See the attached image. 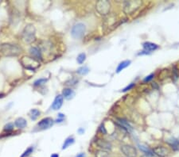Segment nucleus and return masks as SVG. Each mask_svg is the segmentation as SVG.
I'll use <instances>...</instances> for the list:
<instances>
[{"label": "nucleus", "instance_id": "obj_28", "mask_svg": "<svg viewBox=\"0 0 179 157\" xmlns=\"http://www.w3.org/2000/svg\"><path fill=\"white\" fill-rule=\"evenodd\" d=\"M135 83H130L129 85L127 86L125 88H123V90H122V92L128 91H130V90H131L133 87H135Z\"/></svg>", "mask_w": 179, "mask_h": 157}, {"label": "nucleus", "instance_id": "obj_10", "mask_svg": "<svg viewBox=\"0 0 179 157\" xmlns=\"http://www.w3.org/2000/svg\"><path fill=\"white\" fill-rule=\"evenodd\" d=\"M64 98L61 95H56V98H54L53 104H52V109L53 110H58L63 105Z\"/></svg>", "mask_w": 179, "mask_h": 157}, {"label": "nucleus", "instance_id": "obj_19", "mask_svg": "<svg viewBox=\"0 0 179 157\" xmlns=\"http://www.w3.org/2000/svg\"><path fill=\"white\" fill-rule=\"evenodd\" d=\"M30 118L33 120V121H35L37 119V118L39 117L40 114H41V112L38 110H37V109H32L30 111Z\"/></svg>", "mask_w": 179, "mask_h": 157}, {"label": "nucleus", "instance_id": "obj_17", "mask_svg": "<svg viewBox=\"0 0 179 157\" xmlns=\"http://www.w3.org/2000/svg\"><path fill=\"white\" fill-rule=\"evenodd\" d=\"M131 64V61L127 60H124V61H122V62L119 64L117 68H116V73H119L120 72H122L123 69H125L126 68H127L128 66Z\"/></svg>", "mask_w": 179, "mask_h": 157}, {"label": "nucleus", "instance_id": "obj_29", "mask_svg": "<svg viewBox=\"0 0 179 157\" xmlns=\"http://www.w3.org/2000/svg\"><path fill=\"white\" fill-rule=\"evenodd\" d=\"M154 74H150V75H149L148 76H146V78L143 79V82H145V83L150 82V80H152L153 78H154Z\"/></svg>", "mask_w": 179, "mask_h": 157}, {"label": "nucleus", "instance_id": "obj_18", "mask_svg": "<svg viewBox=\"0 0 179 157\" xmlns=\"http://www.w3.org/2000/svg\"><path fill=\"white\" fill-rule=\"evenodd\" d=\"M74 142H75V139H74V137H69L65 139V141L64 142L63 145H62V149H63V150L66 149L67 148H69V146H71L72 144H74Z\"/></svg>", "mask_w": 179, "mask_h": 157}, {"label": "nucleus", "instance_id": "obj_15", "mask_svg": "<svg viewBox=\"0 0 179 157\" xmlns=\"http://www.w3.org/2000/svg\"><path fill=\"white\" fill-rule=\"evenodd\" d=\"M118 123L120 125V126L123 128V129L128 131V132L132 131V127H131V125L128 123V121H127L126 120L122 119V118H118Z\"/></svg>", "mask_w": 179, "mask_h": 157}, {"label": "nucleus", "instance_id": "obj_22", "mask_svg": "<svg viewBox=\"0 0 179 157\" xmlns=\"http://www.w3.org/2000/svg\"><path fill=\"white\" fill-rule=\"evenodd\" d=\"M86 60V54L84 52H82V53H80L79 55L77 56V58H76V61L79 64H82Z\"/></svg>", "mask_w": 179, "mask_h": 157}, {"label": "nucleus", "instance_id": "obj_2", "mask_svg": "<svg viewBox=\"0 0 179 157\" xmlns=\"http://www.w3.org/2000/svg\"><path fill=\"white\" fill-rule=\"evenodd\" d=\"M35 34H36V29L34 26L32 24H28L24 28L22 37L25 42L27 44H30L35 41Z\"/></svg>", "mask_w": 179, "mask_h": 157}, {"label": "nucleus", "instance_id": "obj_32", "mask_svg": "<svg viewBox=\"0 0 179 157\" xmlns=\"http://www.w3.org/2000/svg\"><path fill=\"white\" fill-rule=\"evenodd\" d=\"M100 131L103 133V134H106L107 133V131L106 129H105V128H104V125H102V126L100 127Z\"/></svg>", "mask_w": 179, "mask_h": 157}, {"label": "nucleus", "instance_id": "obj_11", "mask_svg": "<svg viewBox=\"0 0 179 157\" xmlns=\"http://www.w3.org/2000/svg\"><path fill=\"white\" fill-rule=\"evenodd\" d=\"M30 55L32 56L33 58L37 60V61L42 60V52L37 47H31L30 49Z\"/></svg>", "mask_w": 179, "mask_h": 157}, {"label": "nucleus", "instance_id": "obj_5", "mask_svg": "<svg viewBox=\"0 0 179 157\" xmlns=\"http://www.w3.org/2000/svg\"><path fill=\"white\" fill-rule=\"evenodd\" d=\"M142 5L141 1H127L123 5V11L127 14H132Z\"/></svg>", "mask_w": 179, "mask_h": 157}, {"label": "nucleus", "instance_id": "obj_20", "mask_svg": "<svg viewBox=\"0 0 179 157\" xmlns=\"http://www.w3.org/2000/svg\"><path fill=\"white\" fill-rule=\"evenodd\" d=\"M76 72H77L78 74H80V75H85L89 72V68H88L87 66H83V67L80 68L76 71Z\"/></svg>", "mask_w": 179, "mask_h": 157}, {"label": "nucleus", "instance_id": "obj_1", "mask_svg": "<svg viewBox=\"0 0 179 157\" xmlns=\"http://www.w3.org/2000/svg\"><path fill=\"white\" fill-rule=\"evenodd\" d=\"M22 48L14 44H3L0 45V53L5 56H17L22 52Z\"/></svg>", "mask_w": 179, "mask_h": 157}, {"label": "nucleus", "instance_id": "obj_33", "mask_svg": "<svg viewBox=\"0 0 179 157\" xmlns=\"http://www.w3.org/2000/svg\"><path fill=\"white\" fill-rule=\"evenodd\" d=\"M76 157H85V154L81 152V153H79L78 155H76Z\"/></svg>", "mask_w": 179, "mask_h": 157}, {"label": "nucleus", "instance_id": "obj_8", "mask_svg": "<svg viewBox=\"0 0 179 157\" xmlns=\"http://www.w3.org/2000/svg\"><path fill=\"white\" fill-rule=\"evenodd\" d=\"M120 149L123 155L127 157H136L137 156L136 148L131 145H122Z\"/></svg>", "mask_w": 179, "mask_h": 157}, {"label": "nucleus", "instance_id": "obj_14", "mask_svg": "<svg viewBox=\"0 0 179 157\" xmlns=\"http://www.w3.org/2000/svg\"><path fill=\"white\" fill-rule=\"evenodd\" d=\"M143 47L145 51L146 52H151L154 51L156 49H159V45H157L156 44L151 42H145L143 44Z\"/></svg>", "mask_w": 179, "mask_h": 157}, {"label": "nucleus", "instance_id": "obj_13", "mask_svg": "<svg viewBox=\"0 0 179 157\" xmlns=\"http://www.w3.org/2000/svg\"><path fill=\"white\" fill-rule=\"evenodd\" d=\"M62 96L67 100H70L75 96V92L71 88H65L62 91Z\"/></svg>", "mask_w": 179, "mask_h": 157}, {"label": "nucleus", "instance_id": "obj_23", "mask_svg": "<svg viewBox=\"0 0 179 157\" xmlns=\"http://www.w3.org/2000/svg\"><path fill=\"white\" fill-rule=\"evenodd\" d=\"M168 143H169L172 148L174 149V150H178L179 149V141L178 140H175V139H173L171 141H168Z\"/></svg>", "mask_w": 179, "mask_h": 157}, {"label": "nucleus", "instance_id": "obj_34", "mask_svg": "<svg viewBox=\"0 0 179 157\" xmlns=\"http://www.w3.org/2000/svg\"><path fill=\"white\" fill-rule=\"evenodd\" d=\"M78 133H79L80 134H82V133H84V129H82V128H80V129H78Z\"/></svg>", "mask_w": 179, "mask_h": 157}, {"label": "nucleus", "instance_id": "obj_9", "mask_svg": "<svg viewBox=\"0 0 179 157\" xmlns=\"http://www.w3.org/2000/svg\"><path fill=\"white\" fill-rule=\"evenodd\" d=\"M152 152L153 153L156 155V156H158L159 157H166L169 154V150L166 148L162 147V146L154 148Z\"/></svg>", "mask_w": 179, "mask_h": 157}, {"label": "nucleus", "instance_id": "obj_25", "mask_svg": "<svg viewBox=\"0 0 179 157\" xmlns=\"http://www.w3.org/2000/svg\"><path fill=\"white\" fill-rule=\"evenodd\" d=\"M139 149L141 151H143V152H145L146 154L147 153H153V152L149 148L146 147V145H143V144H139Z\"/></svg>", "mask_w": 179, "mask_h": 157}, {"label": "nucleus", "instance_id": "obj_26", "mask_svg": "<svg viewBox=\"0 0 179 157\" xmlns=\"http://www.w3.org/2000/svg\"><path fill=\"white\" fill-rule=\"evenodd\" d=\"M33 147L28 148L27 150L25 151L22 154V156H21V157H27V156H29L30 154L33 153Z\"/></svg>", "mask_w": 179, "mask_h": 157}, {"label": "nucleus", "instance_id": "obj_27", "mask_svg": "<svg viewBox=\"0 0 179 157\" xmlns=\"http://www.w3.org/2000/svg\"><path fill=\"white\" fill-rule=\"evenodd\" d=\"M46 81H47L46 78H39V79H37V80H36L35 82L33 83V86L37 87V86L42 85V84H43V83H46Z\"/></svg>", "mask_w": 179, "mask_h": 157}, {"label": "nucleus", "instance_id": "obj_31", "mask_svg": "<svg viewBox=\"0 0 179 157\" xmlns=\"http://www.w3.org/2000/svg\"><path fill=\"white\" fill-rule=\"evenodd\" d=\"M64 119H65V118H57L56 120H55L54 122H55V123H61V122H62V121H64Z\"/></svg>", "mask_w": 179, "mask_h": 157}, {"label": "nucleus", "instance_id": "obj_4", "mask_svg": "<svg viewBox=\"0 0 179 157\" xmlns=\"http://www.w3.org/2000/svg\"><path fill=\"white\" fill-rule=\"evenodd\" d=\"M21 63L25 68L30 69L32 71L37 69L40 66L39 61L30 56H23L21 59Z\"/></svg>", "mask_w": 179, "mask_h": 157}, {"label": "nucleus", "instance_id": "obj_3", "mask_svg": "<svg viewBox=\"0 0 179 157\" xmlns=\"http://www.w3.org/2000/svg\"><path fill=\"white\" fill-rule=\"evenodd\" d=\"M86 32V26L83 23H76L71 30V35L75 39L82 38Z\"/></svg>", "mask_w": 179, "mask_h": 157}, {"label": "nucleus", "instance_id": "obj_24", "mask_svg": "<svg viewBox=\"0 0 179 157\" xmlns=\"http://www.w3.org/2000/svg\"><path fill=\"white\" fill-rule=\"evenodd\" d=\"M14 123H11V122H10V123H8V124H7L5 126H4L3 130L5 131V132H7V133H11L14 129Z\"/></svg>", "mask_w": 179, "mask_h": 157}, {"label": "nucleus", "instance_id": "obj_6", "mask_svg": "<svg viewBox=\"0 0 179 157\" xmlns=\"http://www.w3.org/2000/svg\"><path fill=\"white\" fill-rule=\"evenodd\" d=\"M110 8L111 5L108 1H99L96 4V10L101 15H107L108 14H109Z\"/></svg>", "mask_w": 179, "mask_h": 157}, {"label": "nucleus", "instance_id": "obj_35", "mask_svg": "<svg viewBox=\"0 0 179 157\" xmlns=\"http://www.w3.org/2000/svg\"><path fill=\"white\" fill-rule=\"evenodd\" d=\"M50 157H59V155H58V154H56V153L52 154V155H51V156Z\"/></svg>", "mask_w": 179, "mask_h": 157}, {"label": "nucleus", "instance_id": "obj_21", "mask_svg": "<svg viewBox=\"0 0 179 157\" xmlns=\"http://www.w3.org/2000/svg\"><path fill=\"white\" fill-rule=\"evenodd\" d=\"M96 157H109V153L108 151L100 149V150L96 151Z\"/></svg>", "mask_w": 179, "mask_h": 157}, {"label": "nucleus", "instance_id": "obj_30", "mask_svg": "<svg viewBox=\"0 0 179 157\" xmlns=\"http://www.w3.org/2000/svg\"><path fill=\"white\" fill-rule=\"evenodd\" d=\"M141 157H156L154 153H147V154H144Z\"/></svg>", "mask_w": 179, "mask_h": 157}, {"label": "nucleus", "instance_id": "obj_7", "mask_svg": "<svg viewBox=\"0 0 179 157\" xmlns=\"http://www.w3.org/2000/svg\"><path fill=\"white\" fill-rule=\"evenodd\" d=\"M54 123L55 122L51 118H45L37 123V127L38 128L39 130H46L52 127Z\"/></svg>", "mask_w": 179, "mask_h": 157}, {"label": "nucleus", "instance_id": "obj_12", "mask_svg": "<svg viewBox=\"0 0 179 157\" xmlns=\"http://www.w3.org/2000/svg\"><path fill=\"white\" fill-rule=\"evenodd\" d=\"M96 144L102 150L108 151L112 149V144L110 142H108V141H105V140H97L96 141Z\"/></svg>", "mask_w": 179, "mask_h": 157}, {"label": "nucleus", "instance_id": "obj_16", "mask_svg": "<svg viewBox=\"0 0 179 157\" xmlns=\"http://www.w3.org/2000/svg\"><path fill=\"white\" fill-rule=\"evenodd\" d=\"M14 125L18 129H24L27 127V121L25 118H18L14 121Z\"/></svg>", "mask_w": 179, "mask_h": 157}]
</instances>
